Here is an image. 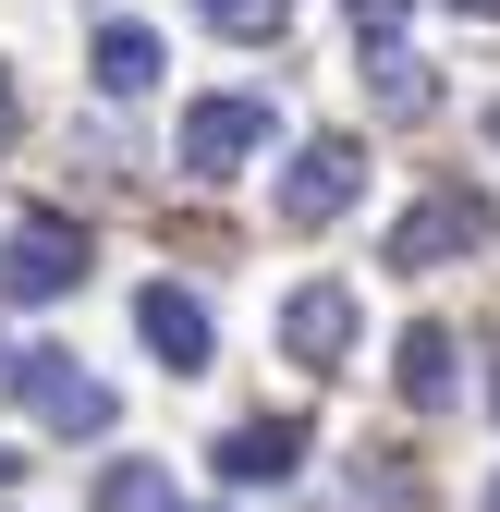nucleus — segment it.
I'll use <instances>...</instances> for the list:
<instances>
[{
	"mask_svg": "<svg viewBox=\"0 0 500 512\" xmlns=\"http://www.w3.org/2000/svg\"><path fill=\"white\" fill-rule=\"evenodd\" d=\"M488 512H500V488H488Z\"/></svg>",
	"mask_w": 500,
	"mask_h": 512,
	"instance_id": "412c9836",
	"label": "nucleus"
},
{
	"mask_svg": "<svg viewBox=\"0 0 500 512\" xmlns=\"http://www.w3.org/2000/svg\"><path fill=\"white\" fill-rule=\"evenodd\" d=\"M171 512H183V500H171Z\"/></svg>",
	"mask_w": 500,
	"mask_h": 512,
	"instance_id": "4be33fe9",
	"label": "nucleus"
},
{
	"mask_svg": "<svg viewBox=\"0 0 500 512\" xmlns=\"http://www.w3.org/2000/svg\"><path fill=\"white\" fill-rule=\"evenodd\" d=\"M354 196H366V147H354V135H305L293 171H281V220H293V232H330Z\"/></svg>",
	"mask_w": 500,
	"mask_h": 512,
	"instance_id": "7ed1b4c3",
	"label": "nucleus"
},
{
	"mask_svg": "<svg viewBox=\"0 0 500 512\" xmlns=\"http://www.w3.org/2000/svg\"><path fill=\"white\" fill-rule=\"evenodd\" d=\"M0 391H13V342H0Z\"/></svg>",
	"mask_w": 500,
	"mask_h": 512,
	"instance_id": "dca6fc26",
	"label": "nucleus"
},
{
	"mask_svg": "<svg viewBox=\"0 0 500 512\" xmlns=\"http://www.w3.org/2000/svg\"><path fill=\"white\" fill-rule=\"evenodd\" d=\"M488 403H500V378H488Z\"/></svg>",
	"mask_w": 500,
	"mask_h": 512,
	"instance_id": "aec40b11",
	"label": "nucleus"
},
{
	"mask_svg": "<svg viewBox=\"0 0 500 512\" xmlns=\"http://www.w3.org/2000/svg\"><path fill=\"white\" fill-rule=\"evenodd\" d=\"M74 281H86V232L61 208H37V220L0 232V293H13V305H61Z\"/></svg>",
	"mask_w": 500,
	"mask_h": 512,
	"instance_id": "f257e3e1",
	"label": "nucleus"
},
{
	"mask_svg": "<svg viewBox=\"0 0 500 512\" xmlns=\"http://www.w3.org/2000/svg\"><path fill=\"white\" fill-rule=\"evenodd\" d=\"M488 244V196H464V183H440V196H427V208H403L391 220V269H440V256H476Z\"/></svg>",
	"mask_w": 500,
	"mask_h": 512,
	"instance_id": "20e7f679",
	"label": "nucleus"
},
{
	"mask_svg": "<svg viewBox=\"0 0 500 512\" xmlns=\"http://www.w3.org/2000/svg\"><path fill=\"white\" fill-rule=\"evenodd\" d=\"M13 122H25V98H13V74H0V147H13Z\"/></svg>",
	"mask_w": 500,
	"mask_h": 512,
	"instance_id": "2eb2a0df",
	"label": "nucleus"
},
{
	"mask_svg": "<svg viewBox=\"0 0 500 512\" xmlns=\"http://www.w3.org/2000/svg\"><path fill=\"white\" fill-rule=\"evenodd\" d=\"M452 13H500V0H452Z\"/></svg>",
	"mask_w": 500,
	"mask_h": 512,
	"instance_id": "f3484780",
	"label": "nucleus"
},
{
	"mask_svg": "<svg viewBox=\"0 0 500 512\" xmlns=\"http://www.w3.org/2000/svg\"><path fill=\"white\" fill-rule=\"evenodd\" d=\"M0 476H13V452H0Z\"/></svg>",
	"mask_w": 500,
	"mask_h": 512,
	"instance_id": "6ab92c4d",
	"label": "nucleus"
},
{
	"mask_svg": "<svg viewBox=\"0 0 500 512\" xmlns=\"http://www.w3.org/2000/svg\"><path fill=\"white\" fill-rule=\"evenodd\" d=\"M13 391H25L37 427H61V439H98V427H110V378H86L74 354H13Z\"/></svg>",
	"mask_w": 500,
	"mask_h": 512,
	"instance_id": "39448f33",
	"label": "nucleus"
},
{
	"mask_svg": "<svg viewBox=\"0 0 500 512\" xmlns=\"http://www.w3.org/2000/svg\"><path fill=\"white\" fill-rule=\"evenodd\" d=\"M403 13H415V0H354V25H366V37H403Z\"/></svg>",
	"mask_w": 500,
	"mask_h": 512,
	"instance_id": "4468645a",
	"label": "nucleus"
},
{
	"mask_svg": "<svg viewBox=\"0 0 500 512\" xmlns=\"http://www.w3.org/2000/svg\"><path fill=\"white\" fill-rule=\"evenodd\" d=\"M269 135H281L269 98H244V86H232V98H196V110H183V171H196V183H232Z\"/></svg>",
	"mask_w": 500,
	"mask_h": 512,
	"instance_id": "f03ea898",
	"label": "nucleus"
},
{
	"mask_svg": "<svg viewBox=\"0 0 500 512\" xmlns=\"http://www.w3.org/2000/svg\"><path fill=\"white\" fill-rule=\"evenodd\" d=\"M98 512H171V476L159 464H110L98 476Z\"/></svg>",
	"mask_w": 500,
	"mask_h": 512,
	"instance_id": "ddd939ff",
	"label": "nucleus"
},
{
	"mask_svg": "<svg viewBox=\"0 0 500 512\" xmlns=\"http://www.w3.org/2000/svg\"><path fill=\"white\" fill-rule=\"evenodd\" d=\"M281 354H293V366H342V354H354V293H342V281H305V293L281 305Z\"/></svg>",
	"mask_w": 500,
	"mask_h": 512,
	"instance_id": "0eeeda50",
	"label": "nucleus"
},
{
	"mask_svg": "<svg viewBox=\"0 0 500 512\" xmlns=\"http://www.w3.org/2000/svg\"><path fill=\"white\" fill-rule=\"evenodd\" d=\"M208 464H220L232 488H281V476L305 464V415H257V427H232V439H220Z\"/></svg>",
	"mask_w": 500,
	"mask_h": 512,
	"instance_id": "6e6552de",
	"label": "nucleus"
},
{
	"mask_svg": "<svg viewBox=\"0 0 500 512\" xmlns=\"http://www.w3.org/2000/svg\"><path fill=\"white\" fill-rule=\"evenodd\" d=\"M196 25L232 37V49H281L293 37V0H196Z\"/></svg>",
	"mask_w": 500,
	"mask_h": 512,
	"instance_id": "f8f14e48",
	"label": "nucleus"
},
{
	"mask_svg": "<svg viewBox=\"0 0 500 512\" xmlns=\"http://www.w3.org/2000/svg\"><path fill=\"white\" fill-rule=\"evenodd\" d=\"M135 330H147V354H159L171 378H196V366L220 354V330H208V305L183 293V281H147V293H135Z\"/></svg>",
	"mask_w": 500,
	"mask_h": 512,
	"instance_id": "423d86ee",
	"label": "nucleus"
},
{
	"mask_svg": "<svg viewBox=\"0 0 500 512\" xmlns=\"http://www.w3.org/2000/svg\"><path fill=\"white\" fill-rule=\"evenodd\" d=\"M488 147H500V110H488Z\"/></svg>",
	"mask_w": 500,
	"mask_h": 512,
	"instance_id": "a211bd4d",
	"label": "nucleus"
},
{
	"mask_svg": "<svg viewBox=\"0 0 500 512\" xmlns=\"http://www.w3.org/2000/svg\"><path fill=\"white\" fill-rule=\"evenodd\" d=\"M159 86V37L147 25H98V98H147Z\"/></svg>",
	"mask_w": 500,
	"mask_h": 512,
	"instance_id": "9b49d317",
	"label": "nucleus"
},
{
	"mask_svg": "<svg viewBox=\"0 0 500 512\" xmlns=\"http://www.w3.org/2000/svg\"><path fill=\"white\" fill-rule=\"evenodd\" d=\"M391 378H403V403H415V415H440V403H452V330H440V317H415V330H403V366H391Z\"/></svg>",
	"mask_w": 500,
	"mask_h": 512,
	"instance_id": "9d476101",
	"label": "nucleus"
},
{
	"mask_svg": "<svg viewBox=\"0 0 500 512\" xmlns=\"http://www.w3.org/2000/svg\"><path fill=\"white\" fill-rule=\"evenodd\" d=\"M366 98H379V122H427L440 110V74H427L403 37H366Z\"/></svg>",
	"mask_w": 500,
	"mask_h": 512,
	"instance_id": "1a4fd4ad",
	"label": "nucleus"
}]
</instances>
